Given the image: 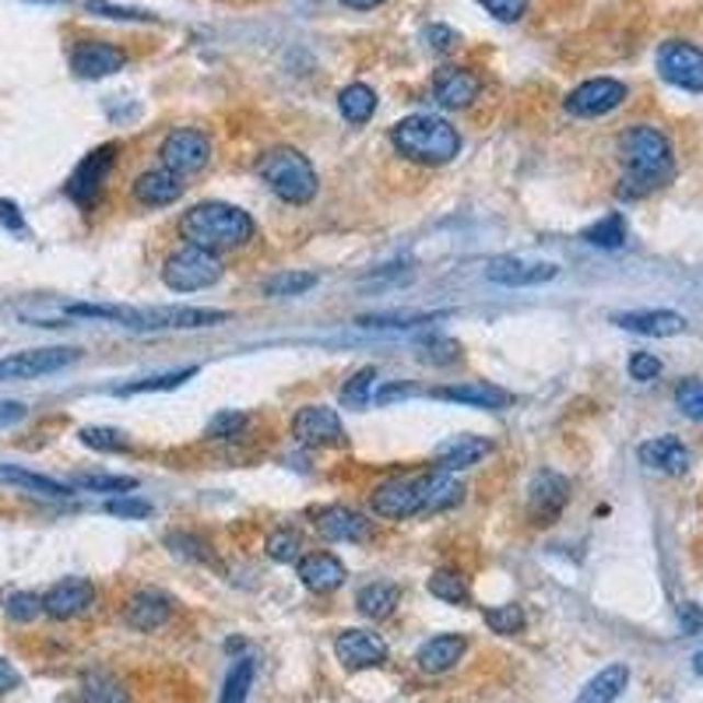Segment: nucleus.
I'll use <instances>...</instances> for the list:
<instances>
[{"label":"nucleus","mask_w":703,"mask_h":703,"mask_svg":"<svg viewBox=\"0 0 703 703\" xmlns=\"http://www.w3.org/2000/svg\"><path fill=\"white\" fill-rule=\"evenodd\" d=\"M612 324H620L623 331L647 335V338H676L685 331V317L676 310H633V314H615Z\"/></svg>","instance_id":"bb28decb"},{"label":"nucleus","mask_w":703,"mask_h":703,"mask_svg":"<svg viewBox=\"0 0 703 703\" xmlns=\"http://www.w3.org/2000/svg\"><path fill=\"white\" fill-rule=\"evenodd\" d=\"M408 394H416V387H411L408 381H394V384L381 387V394H376V405H390L398 398H408Z\"/></svg>","instance_id":"bf43d9fd"},{"label":"nucleus","mask_w":703,"mask_h":703,"mask_svg":"<svg viewBox=\"0 0 703 703\" xmlns=\"http://www.w3.org/2000/svg\"><path fill=\"white\" fill-rule=\"evenodd\" d=\"M247 430V416L243 411H218V416L208 422V430H204V436L208 440H233V436H239Z\"/></svg>","instance_id":"8fccbe9b"},{"label":"nucleus","mask_w":703,"mask_h":703,"mask_svg":"<svg viewBox=\"0 0 703 703\" xmlns=\"http://www.w3.org/2000/svg\"><path fill=\"white\" fill-rule=\"evenodd\" d=\"M250 685H253V661H250V658H239V661L229 668L226 682H222L218 703H247Z\"/></svg>","instance_id":"58836bf2"},{"label":"nucleus","mask_w":703,"mask_h":703,"mask_svg":"<svg viewBox=\"0 0 703 703\" xmlns=\"http://www.w3.org/2000/svg\"><path fill=\"white\" fill-rule=\"evenodd\" d=\"M478 92H483V78H478V71H472V67L451 64L433 75V99L443 110H468L478 99Z\"/></svg>","instance_id":"f3484780"},{"label":"nucleus","mask_w":703,"mask_h":703,"mask_svg":"<svg viewBox=\"0 0 703 703\" xmlns=\"http://www.w3.org/2000/svg\"><path fill=\"white\" fill-rule=\"evenodd\" d=\"M637 454L650 472H665V475H682L693 465V454L679 436H655V440L640 443Z\"/></svg>","instance_id":"a878e982"},{"label":"nucleus","mask_w":703,"mask_h":703,"mask_svg":"<svg viewBox=\"0 0 703 703\" xmlns=\"http://www.w3.org/2000/svg\"><path fill=\"white\" fill-rule=\"evenodd\" d=\"M626 682H630V668L626 665H609L585 685V690H580L577 703H615V700H620V693L626 690Z\"/></svg>","instance_id":"c756f323"},{"label":"nucleus","mask_w":703,"mask_h":703,"mask_svg":"<svg viewBox=\"0 0 703 703\" xmlns=\"http://www.w3.org/2000/svg\"><path fill=\"white\" fill-rule=\"evenodd\" d=\"M116 151H120L116 145H102L75 166L71 180H67V197H71L78 208L92 212L99 204V194H102V186H106V177L116 162Z\"/></svg>","instance_id":"9d476101"},{"label":"nucleus","mask_w":703,"mask_h":703,"mask_svg":"<svg viewBox=\"0 0 703 703\" xmlns=\"http://www.w3.org/2000/svg\"><path fill=\"white\" fill-rule=\"evenodd\" d=\"M335 655L352 672H363V668H381L387 661V644L370 630H345L338 633Z\"/></svg>","instance_id":"a211bd4d"},{"label":"nucleus","mask_w":703,"mask_h":703,"mask_svg":"<svg viewBox=\"0 0 703 703\" xmlns=\"http://www.w3.org/2000/svg\"><path fill=\"white\" fill-rule=\"evenodd\" d=\"M696 672H703V650H700V655H696Z\"/></svg>","instance_id":"0e129e2a"},{"label":"nucleus","mask_w":703,"mask_h":703,"mask_svg":"<svg viewBox=\"0 0 703 703\" xmlns=\"http://www.w3.org/2000/svg\"><path fill=\"white\" fill-rule=\"evenodd\" d=\"M4 609H8V615L14 623H32L43 612V598L32 594V591H14V594L4 598Z\"/></svg>","instance_id":"49530a36"},{"label":"nucleus","mask_w":703,"mask_h":703,"mask_svg":"<svg viewBox=\"0 0 703 703\" xmlns=\"http://www.w3.org/2000/svg\"><path fill=\"white\" fill-rule=\"evenodd\" d=\"M159 159L169 173H177L183 180L197 177L201 169H208V162H212V137L197 127H177L166 134Z\"/></svg>","instance_id":"6e6552de"},{"label":"nucleus","mask_w":703,"mask_h":703,"mask_svg":"<svg viewBox=\"0 0 703 703\" xmlns=\"http://www.w3.org/2000/svg\"><path fill=\"white\" fill-rule=\"evenodd\" d=\"M75 486L92 489V492H131L137 489V478L131 475H75Z\"/></svg>","instance_id":"a18cd8bd"},{"label":"nucleus","mask_w":703,"mask_h":703,"mask_svg":"<svg viewBox=\"0 0 703 703\" xmlns=\"http://www.w3.org/2000/svg\"><path fill=\"white\" fill-rule=\"evenodd\" d=\"M338 110H341V116L349 120V124L363 127V124H370L373 113H376V92L363 81L345 84V89L338 92Z\"/></svg>","instance_id":"2f4dec72"},{"label":"nucleus","mask_w":703,"mask_h":703,"mask_svg":"<svg viewBox=\"0 0 703 703\" xmlns=\"http://www.w3.org/2000/svg\"><path fill=\"white\" fill-rule=\"evenodd\" d=\"M430 398L436 401H454V405H468V408H483V411H503L513 405V394L496 387L489 381H468V384H451V387H436L430 390Z\"/></svg>","instance_id":"aec40b11"},{"label":"nucleus","mask_w":703,"mask_h":703,"mask_svg":"<svg viewBox=\"0 0 703 703\" xmlns=\"http://www.w3.org/2000/svg\"><path fill=\"white\" fill-rule=\"evenodd\" d=\"M430 594L440 598V602H447V605H457V609H468L472 605L468 580L461 577L457 570H436L430 577Z\"/></svg>","instance_id":"4c0bfd02"},{"label":"nucleus","mask_w":703,"mask_h":703,"mask_svg":"<svg viewBox=\"0 0 703 703\" xmlns=\"http://www.w3.org/2000/svg\"><path fill=\"white\" fill-rule=\"evenodd\" d=\"M84 8L102 14V19H116V22H159V14L141 11V8H116L110 0H84Z\"/></svg>","instance_id":"09e8293b"},{"label":"nucleus","mask_w":703,"mask_h":703,"mask_svg":"<svg viewBox=\"0 0 703 703\" xmlns=\"http://www.w3.org/2000/svg\"><path fill=\"white\" fill-rule=\"evenodd\" d=\"M580 236H585V243H591L598 250H620L630 233H626V218L620 212H609L605 218H598L594 226H588Z\"/></svg>","instance_id":"72a5a7b5"},{"label":"nucleus","mask_w":703,"mask_h":703,"mask_svg":"<svg viewBox=\"0 0 703 703\" xmlns=\"http://www.w3.org/2000/svg\"><path fill=\"white\" fill-rule=\"evenodd\" d=\"M257 177L268 186V191L293 204V208H303V204H310L320 191V180H317V169L314 162L303 156L299 148H288V145H279V148H268L261 159H257Z\"/></svg>","instance_id":"423d86ee"},{"label":"nucleus","mask_w":703,"mask_h":703,"mask_svg":"<svg viewBox=\"0 0 703 703\" xmlns=\"http://www.w3.org/2000/svg\"><path fill=\"white\" fill-rule=\"evenodd\" d=\"M191 376H197V366H186V370H173V373H159V376H145V381H131V384H120L116 394L120 398H131V394H156V390H177L183 387Z\"/></svg>","instance_id":"e433bc0d"},{"label":"nucleus","mask_w":703,"mask_h":703,"mask_svg":"<svg viewBox=\"0 0 703 703\" xmlns=\"http://www.w3.org/2000/svg\"><path fill=\"white\" fill-rule=\"evenodd\" d=\"M461 500H465V486H461L451 472L430 468L422 475L387 478L384 486L373 489L370 507L376 518L384 521H408V518H419V513L451 510Z\"/></svg>","instance_id":"f257e3e1"},{"label":"nucleus","mask_w":703,"mask_h":703,"mask_svg":"<svg viewBox=\"0 0 703 703\" xmlns=\"http://www.w3.org/2000/svg\"><path fill=\"white\" fill-rule=\"evenodd\" d=\"M676 405L685 419L703 422V381H682L676 387Z\"/></svg>","instance_id":"de8ad7c7"},{"label":"nucleus","mask_w":703,"mask_h":703,"mask_svg":"<svg viewBox=\"0 0 703 703\" xmlns=\"http://www.w3.org/2000/svg\"><path fill=\"white\" fill-rule=\"evenodd\" d=\"M390 145L398 156L422 166H447L461 151V134L451 120L416 113L390 127Z\"/></svg>","instance_id":"39448f33"},{"label":"nucleus","mask_w":703,"mask_h":703,"mask_svg":"<svg viewBox=\"0 0 703 703\" xmlns=\"http://www.w3.org/2000/svg\"><path fill=\"white\" fill-rule=\"evenodd\" d=\"M398 602H401L398 585H384V580L366 585L363 591H359V598H355L359 612L370 615V620H387V615H394V609H398Z\"/></svg>","instance_id":"473e14b6"},{"label":"nucleus","mask_w":703,"mask_h":703,"mask_svg":"<svg viewBox=\"0 0 703 703\" xmlns=\"http://www.w3.org/2000/svg\"><path fill=\"white\" fill-rule=\"evenodd\" d=\"M422 43L430 46L433 54H440V57H443V54H451V49L461 43V36H457V32H454L451 25L433 22V25H426V29H422Z\"/></svg>","instance_id":"603ef678"},{"label":"nucleus","mask_w":703,"mask_h":703,"mask_svg":"<svg viewBox=\"0 0 703 703\" xmlns=\"http://www.w3.org/2000/svg\"><path fill=\"white\" fill-rule=\"evenodd\" d=\"M626 102V84L615 81V78H591L585 84H577V89L563 99V110L570 116H580V120H594V116H605L612 110H620Z\"/></svg>","instance_id":"f8f14e48"},{"label":"nucleus","mask_w":703,"mask_h":703,"mask_svg":"<svg viewBox=\"0 0 703 703\" xmlns=\"http://www.w3.org/2000/svg\"><path fill=\"white\" fill-rule=\"evenodd\" d=\"M658 75L682 92H703V49L682 39L658 46Z\"/></svg>","instance_id":"9b49d317"},{"label":"nucleus","mask_w":703,"mask_h":703,"mask_svg":"<svg viewBox=\"0 0 703 703\" xmlns=\"http://www.w3.org/2000/svg\"><path fill=\"white\" fill-rule=\"evenodd\" d=\"M218 279H222L218 253L191 243L177 247L162 261V285L173 288V293H201V288H212Z\"/></svg>","instance_id":"0eeeda50"},{"label":"nucleus","mask_w":703,"mask_h":703,"mask_svg":"<svg viewBox=\"0 0 703 703\" xmlns=\"http://www.w3.org/2000/svg\"><path fill=\"white\" fill-rule=\"evenodd\" d=\"M443 314L430 310V314H419V310H387V314H363L355 317L359 328L366 331H411V328H426V324L440 320Z\"/></svg>","instance_id":"7c9ffc66"},{"label":"nucleus","mask_w":703,"mask_h":703,"mask_svg":"<svg viewBox=\"0 0 703 703\" xmlns=\"http://www.w3.org/2000/svg\"><path fill=\"white\" fill-rule=\"evenodd\" d=\"M166 545L173 548L177 556H183V559H194V563H215L208 542L197 538V535H186V531H173V535L166 538Z\"/></svg>","instance_id":"c03bdc74"},{"label":"nucleus","mask_w":703,"mask_h":703,"mask_svg":"<svg viewBox=\"0 0 703 703\" xmlns=\"http://www.w3.org/2000/svg\"><path fill=\"white\" fill-rule=\"evenodd\" d=\"M92 605H95V585L84 577H64L43 594V612L60 623L78 620V615H84Z\"/></svg>","instance_id":"4468645a"},{"label":"nucleus","mask_w":703,"mask_h":703,"mask_svg":"<svg viewBox=\"0 0 703 703\" xmlns=\"http://www.w3.org/2000/svg\"><path fill=\"white\" fill-rule=\"evenodd\" d=\"M78 440L84 443V447L102 451V454H124V451H131V440L124 433L110 430V426H84V430L78 433Z\"/></svg>","instance_id":"79ce46f5"},{"label":"nucleus","mask_w":703,"mask_h":703,"mask_svg":"<svg viewBox=\"0 0 703 703\" xmlns=\"http://www.w3.org/2000/svg\"><path fill=\"white\" fill-rule=\"evenodd\" d=\"M478 4L500 22H521L528 11V0H478Z\"/></svg>","instance_id":"5fc2aeb1"},{"label":"nucleus","mask_w":703,"mask_h":703,"mask_svg":"<svg viewBox=\"0 0 703 703\" xmlns=\"http://www.w3.org/2000/svg\"><path fill=\"white\" fill-rule=\"evenodd\" d=\"M559 274L556 264L548 261H521V257H496L486 268V279L507 288H528V285H545Z\"/></svg>","instance_id":"6ab92c4d"},{"label":"nucleus","mask_w":703,"mask_h":703,"mask_svg":"<svg viewBox=\"0 0 703 703\" xmlns=\"http://www.w3.org/2000/svg\"><path fill=\"white\" fill-rule=\"evenodd\" d=\"M253 218L250 212L236 208V204L226 201H201L194 208H186L180 218V236L186 239L191 247L201 250H236L253 239Z\"/></svg>","instance_id":"20e7f679"},{"label":"nucleus","mask_w":703,"mask_h":703,"mask_svg":"<svg viewBox=\"0 0 703 703\" xmlns=\"http://www.w3.org/2000/svg\"><path fill=\"white\" fill-rule=\"evenodd\" d=\"M81 359V349L54 345V349H29L0 359V381H36V376L60 373Z\"/></svg>","instance_id":"1a4fd4ad"},{"label":"nucleus","mask_w":703,"mask_h":703,"mask_svg":"<svg viewBox=\"0 0 703 703\" xmlns=\"http://www.w3.org/2000/svg\"><path fill=\"white\" fill-rule=\"evenodd\" d=\"M81 703H131V696L110 672H89L81 679Z\"/></svg>","instance_id":"f704fd0d"},{"label":"nucleus","mask_w":703,"mask_h":703,"mask_svg":"<svg viewBox=\"0 0 703 703\" xmlns=\"http://www.w3.org/2000/svg\"><path fill=\"white\" fill-rule=\"evenodd\" d=\"M461 359V345L454 338H433V341H426V363H440V366H447V363H457Z\"/></svg>","instance_id":"864d4df0"},{"label":"nucleus","mask_w":703,"mask_h":703,"mask_svg":"<svg viewBox=\"0 0 703 703\" xmlns=\"http://www.w3.org/2000/svg\"><path fill=\"white\" fill-rule=\"evenodd\" d=\"M341 8H349V11H373V8H381L384 0H338Z\"/></svg>","instance_id":"e2e57ef3"},{"label":"nucleus","mask_w":703,"mask_h":703,"mask_svg":"<svg viewBox=\"0 0 703 703\" xmlns=\"http://www.w3.org/2000/svg\"><path fill=\"white\" fill-rule=\"evenodd\" d=\"M67 317H95L116 320L131 331H201L226 324L229 310H208V306H95V303H71Z\"/></svg>","instance_id":"7ed1b4c3"},{"label":"nucleus","mask_w":703,"mask_h":703,"mask_svg":"<svg viewBox=\"0 0 703 703\" xmlns=\"http://www.w3.org/2000/svg\"><path fill=\"white\" fill-rule=\"evenodd\" d=\"M296 574L303 580V588L306 591H314V594H331L338 591L341 585H345V563H341L335 553H310V556H299L296 559Z\"/></svg>","instance_id":"4be33fe9"},{"label":"nucleus","mask_w":703,"mask_h":703,"mask_svg":"<svg viewBox=\"0 0 703 703\" xmlns=\"http://www.w3.org/2000/svg\"><path fill=\"white\" fill-rule=\"evenodd\" d=\"M0 226L11 229V233H25V218H22V208L8 197H0Z\"/></svg>","instance_id":"4d7b16f0"},{"label":"nucleus","mask_w":703,"mask_h":703,"mask_svg":"<svg viewBox=\"0 0 703 703\" xmlns=\"http://www.w3.org/2000/svg\"><path fill=\"white\" fill-rule=\"evenodd\" d=\"M620 159H623V197H647L650 191H658L676 173V156L672 141L650 124H633L620 134Z\"/></svg>","instance_id":"f03ea898"},{"label":"nucleus","mask_w":703,"mask_h":703,"mask_svg":"<svg viewBox=\"0 0 703 703\" xmlns=\"http://www.w3.org/2000/svg\"><path fill=\"white\" fill-rule=\"evenodd\" d=\"M496 451V443L489 440V436H454V440H447V443H440L436 447V465L433 468H440V472H465V468H472V465H478L483 457H489Z\"/></svg>","instance_id":"b1692460"},{"label":"nucleus","mask_w":703,"mask_h":703,"mask_svg":"<svg viewBox=\"0 0 703 703\" xmlns=\"http://www.w3.org/2000/svg\"><path fill=\"white\" fill-rule=\"evenodd\" d=\"M29 4H57V0H29Z\"/></svg>","instance_id":"69168bd1"},{"label":"nucleus","mask_w":703,"mask_h":703,"mask_svg":"<svg viewBox=\"0 0 703 703\" xmlns=\"http://www.w3.org/2000/svg\"><path fill=\"white\" fill-rule=\"evenodd\" d=\"M127 67V54L113 43L102 39H84L71 49V71L84 81H99V78H113Z\"/></svg>","instance_id":"dca6fc26"},{"label":"nucleus","mask_w":703,"mask_h":703,"mask_svg":"<svg viewBox=\"0 0 703 703\" xmlns=\"http://www.w3.org/2000/svg\"><path fill=\"white\" fill-rule=\"evenodd\" d=\"M679 626H682V633H700L703 630V609L693 602L679 605Z\"/></svg>","instance_id":"13d9d810"},{"label":"nucleus","mask_w":703,"mask_h":703,"mask_svg":"<svg viewBox=\"0 0 703 703\" xmlns=\"http://www.w3.org/2000/svg\"><path fill=\"white\" fill-rule=\"evenodd\" d=\"M293 436L303 447H328V443L345 440V426H341L338 411L328 405H306L293 416Z\"/></svg>","instance_id":"2eb2a0df"},{"label":"nucleus","mask_w":703,"mask_h":703,"mask_svg":"<svg viewBox=\"0 0 703 703\" xmlns=\"http://www.w3.org/2000/svg\"><path fill=\"white\" fill-rule=\"evenodd\" d=\"M570 500V483L559 472L542 468L528 486V518L535 524H553Z\"/></svg>","instance_id":"ddd939ff"},{"label":"nucleus","mask_w":703,"mask_h":703,"mask_svg":"<svg viewBox=\"0 0 703 703\" xmlns=\"http://www.w3.org/2000/svg\"><path fill=\"white\" fill-rule=\"evenodd\" d=\"M183 191H186L183 177L169 173L166 166H159V169H148V173H141L134 180L131 197L141 204V208H166V204H177L183 197Z\"/></svg>","instance_id":"5701e85b"},{"label":"nucleus","mask_w":703,"mask_h":703,"mask_svg":"<svg viewBox=\"0 0 703 703\" xmlns=\"http://www.w3.org/2000/svg\"><path fill=\"white\" fill-rule=\"evenodd\" d=\"M102 510H106L110 518H127V521H145V518H151V503H148V500H137V496H131V492L116 496V500H110Z\"/></svg>","instance_id":"3c124183"},{"label":"nucleus","mask_w":703,"mask_h":703,"mask_svg":"<svg viewBox=\"0 0 703 703\" xmlns=\"http://www.w3.org/2000/svg\"><path fill=\"white\" fill-rule=\"evenodd\" d=\"M19 685H22L19 668H14L8 658H0V693H11V690H19Z\"/></svg>","instance_id":"680f3d73"},{"label":"nucleus","mask_w":703,"mask_h":703,"mask_svg":"<svg viewBox=\"0 0 703 703\" xmlns=\"http://www.w3.org/2000/svg\"><path fill=\"white\" fill-rule=\"evenodd\" d=\"M264 553L274 563H296L303 556V535L296 528H274L264 542Z\"/></svg>","instance_id":"ea45409f"},{"label":"nucleus","mask_w":703,"mask_h":703,"mask_svg":"<svg viewBox=\"0 0 703 703\" xmlns=\"http://www.w3.org/2000/svg\"><path fill=\"white\" fill-rule=\"evenodd\" d=\"M169 615H173V598L162 594V591H156V588H145V591L131 594L124 620H127L137 633H151V630L166 626Z\"/></svg>","instance_id":"393cba45"},{"label":"nucleus","mask_w":703,"mask_h":703,"mask_svg":"<svg viewBox=\"0 0 703 703\" xmlns=\"http://www.w3.org/2000/svg\"><path fill=\"white\" fill-rule=\"evenodd\" d=\"M468 650V637L465 633H440V637H430L422 647H419V668L430 676H440V672H451V668L465 658Z\"/></svg>","instance_id":"cd10ccee"},{"label":"nucleus","mask_w":703,"mask_h":703,"mask_svg":"<svg viewBox=\"0 0 703 703\" xmlns=\"http://www.w3.org/2000/svg\"><path fill=\"white\" fill-rule=\"evenodd\" d=\"M25 416H29V408L22 401H0V430H4V426L22 422Z\"/></svg>","instance_id":"052dcab7"},{"label":"nucleus","mask_w":703,"mask_h":703,"mask_svg":"<svg viewBox=\"0 0 703 703\" xmlns=\"http://www.w3.org/2000/svg\"><path fill=\"white\" fill-rule=\"evenodd\" d=\"M317 535L324 542H370L373 528L359 510L352 507H324L314 513Z\"/></svg>","instance_id":"412c9836"},{"label":"nucleus","mask_w":703,"mask_h":703,"mask_svg":"<svg viewBox=\"0 0 703 703\" xmlns=\"http://www.w3.org/2000/svg\"><path fill=\"white\" fill-rule=\"evenodd\" d=\"M376 381V366H363V370H355L345 387H341V405L345 408H363L370 401V387Z\"/></svg>","instance_id":"37998d69"},{"label":"nucleus","mask_w":703,"mask_h":703,"mask_svg":"<svg viewBox=\"0 0 703 703\" xmlns=\"http://www.w3.org/2000/svg\"><path fill=\"white\" fill-rule=\"evenodd\" d=\"M630 376H633V381H640V384L658 381V376H661V359L650 355V352H637L630 359Z\"/></svg>","instance_id":"6e6d98bb"},{"label":"nucleus","mask_w":703,"mask_h":703,"mask_svg":"<svg viewBox=\"0 0 703 703\" xmlns=\"http://www.w3.org/2000/svg\"><path fill=\"white\" fill-rule=\"evenodd\" d=\"M486 626L492 633H500V637H518V633H524V626H528V615L521 605L507 602V605L486 609Z\"/></svg>","instance_id":"a19ab883"},{"label":"nucleus","mask_w":703,"mask_h":703,"mask_svg":"<svg viewBox=\"0 0 703 703\" xmlns=\"http://www.w3.org/2000/svg\"><path fill=\"white\" fill-rule=\"evenodd\" d=\"M317 282L320 279H317L314 271H279V274H271V279L264 282V296H271V299H293V296L310 293Z\"/></svg>","instance_id":"c9c22d12"},{"label":"nucleus","mask_w":703,"mask_h":703,"mask_svg":"<svg viewBox=\"0 0 703 703\" xmlns=\"http://www.w3.org/2000/svg\"><path fill=\"white\" fill-rule=\"evenodd\" d=\"M0 483L4 486H19L25 492H36V496H49V500H67L75 489L57 483V478L49 475H39V472H29V468H19V465H0Z\"/></svg>","instance_id":"c85d7f7f"}]
</instances>
